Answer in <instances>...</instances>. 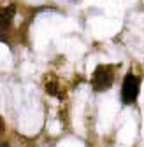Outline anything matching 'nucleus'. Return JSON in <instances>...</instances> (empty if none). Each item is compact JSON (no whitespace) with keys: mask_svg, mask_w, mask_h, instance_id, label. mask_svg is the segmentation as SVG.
Instances as JSON below:
<instances>
[{"mask_svg":"<svg viewBox=\"0 0 144 147\" xmlns=\"http://www.w3.org/2000/svg\"><path fill=\"white\" fill-rule=\"evenodd\" d=\"M0 147H9V144H5V142H2V144H0Z\"/></svg>","mask_w":144,"mask_h":147,"instance_id":"423d86ee","label":"nucleus"},{"mask_svg":"<svg viewBox=\"0 0 144 147\" xmlns=\"http://www.w3.org/2000/svg\"><path fill=\"white\" fill-rule=\"evenodd\" d=\"M139 86H141V82H139L137 76H134L132 72H128L127 76H125V79H123V84H121V102L125 105L135 103V100L139 96Z\"/></svg>","mask_w":144,"mask_h":147,"instance_id":"f03ea898","label":"nucleus"},{"mask_svg":"<svg viewBox=\"0 0 144 147\" xmlns=\"http://www.w3.org/2000/svg\"><path fill=\"white\" fill-rule=\"evenodd\" d=\"M14 14H16V5L14 4L0 7V30H9L11 28Z\"/></svg>","mask_w":144,"mask_h":147,"instance_id":"7ed1b4c3","label":"nucleus"},{"mask_svg":"<svg viewBox=\"0 0 144 147\" xmlns=\"http://www.w3.org/2000/svg\"><path fill=\"white\" fill-rule=\"evenodd\" d=\"M114 82V68L111 65H98L92 76V88L98 93L107 91Z\"/></svg>","mask_w":144,"mask_h":147,"instance_id":"f257e3e1","label":"nucleus"},{"mask_svg":"<svg viewBox=\"0 0 144 147\" xmlns=\"http://www.w3.org/2000/svg\"><path fill=\"white\" fill-rule=\"evenodd\" d=\"M4 131V121H2V116H0V135H2Z\"/></svg>","mask_w":144,"mask_h":147,"instance_id":"39448f33","label":"nucleus"},{"mask_svg":"<svg viewBox=\"0 0 144 147\" xmlns=\"http://www.w3.org/2000/svg\"><path fill=\"white\" fill-rule=\"evenodd\" d=\"M44 88H46V93L48 95L56 96V98H63V91H62L58 81H46L44 82Z\"/></svg>","mask_w":144,"mask_h":147,"instance_id":"20e7f679","label":"nucleus"}]
</instances>
